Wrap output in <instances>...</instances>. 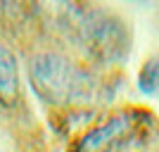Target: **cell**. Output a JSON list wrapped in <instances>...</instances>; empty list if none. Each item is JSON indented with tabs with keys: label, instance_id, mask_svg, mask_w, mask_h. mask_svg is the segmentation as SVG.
I'll return each instance as SVG.
<instances>
[{
	"label": "cell",
	"instance_id": "1",
	"mask_svg": "<svg viewBox=\"0 0 159 152\" xmlns=\"http://www.w3.org/2000/svg\"><path fill=\"white\" fill-rule=\"evenodd\" d=\"M29 76H31L33 93L43 102L60 107L86 102L95 90L93 76L83 67L55 53L33 57L29 67Z\"/></svg>",
	"mask_w": 159,
	"mask_h": 152
},
{
	"label": "cell",
	"instance_id": "2",
	"mask_svg": "<svg viewBox=\"0 0 159 152\" xmlns=\"http://www.w3.org/2000/svg\"><path fill=\"white\" fill-rule=\"evenodd\" d=\"M79 38L100 62H121L128 55L131 40L124 21L105 10H83L76 19Z\"/></svg>",
	"mask_w": 159,
	"mask_h": 152
},
{
	"label": "cell",
	"instance_id": "3",
	"mask_svg": "<svg viewBox=\"0 0 159 152\" xmlns=\"http://www.w3.org/2000/svg\"><path fill=\"white\" fill-rule=\"evenodd\" d=\"M135 126V117L131 114H116L112 119H107L105 124L90 128L79 138V143L74 145L71 152H107L116 143L126 140V136Z\"/></svg>",
	"mask_w": 159,
	"mask_h": 152
},
{
	"label": "cell",
	"instance_id": "4",
	"mask_svg": "<svg viewBox=\"0 0 159 152\" xmlns=\"http://www.w3.org/2000/svg\"><path fill=\"white\" fill-rule=\"evenodd\" d=\"M19 98V67L12 50L0 45V105L12 107Z\"/></svg>",
	"mask_w": 159,
	"mask_h": 152
},
{
	"label": "cell",
	"instance_id": "5",
	"mask_svg": "<svg viewBox=\"0 0 159 152\" xmlns=\"http://www.w3.org/2000/svg\"><path fill=\"white\" fill-rule=\"evenodd\" d=\"M138 88L150 98H159V55L150 57L138 74Z\"/></svg>",
	"mask_w": 159,
	"mask_h": 152
}]
</instances>
